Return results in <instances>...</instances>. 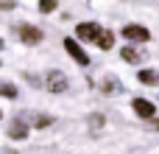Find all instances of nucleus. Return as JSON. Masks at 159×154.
Masks as SVG:
<instances>
[{
    "label": "nucleus",
    "instance_id": "obj_6",
    "mask_svg": "<svg viewBox=\"0 0 159 154\" xmlns=\"http://www.w3.org/2000/svg\"><path fill=\"white\" fill-rule=\"evenodd\" d=\"M134 112L140 115V118H154V112H157V107L148 101V98H134Z\"/></svg>",
    "mask_w": 159,
    "mask_h": 154
},
{
    "label": "nucleus",
    "instance_id": "obj_5",
    "mask_svg": "<svg viewBox=\"0 0 159 154\" xmlns=\"http://www.w3.org/2000/svg\"><path fill=\"white\" fill-rule=\"evenodd\" d=\"M123 36L131 39V42H148V39H151V31H148L145 25H126V28H123Z\"/></svg>",
    "mask_w": 159,
    "mask_h": 154
},
{
    "label": "nucleus",
    "instance_id": "obj_11",
    "mask_svg": "<svg viewBox=\"0 0 159 154\" xmlns=\"http://www.w3.org/2000/svg\"><path fill=\"white\" fill-rule=\"evenodd\" d=\"M120 56H123V59H126V62H129V65H137V62H140V59H143V56H140V51H137V48H123V51H120Z\"/></svg>",
    "mask_w": 159,
    "mask_h": 154
},
{
    "label": "nucleus",
    "instance_id": "obj_19",
    "mask_svg": "<svg viewBox=\"0 0 159 154\" xmlns=\"http://www.w3.org/2000/svg\"><path fill=\"white\" fill-rule=\"evenodd\" d=\"M0 118H3V112H0Z\"/></svg>",
    "mask_w": 159,
    "mask_h": 154
},
{
    "label": "nucleus",
    "instance_id": "obj_10",
    "mask_svg": "<svg viewBox=\"0 0 159 154\" xmlns=\"http://www.w3.org/2000/svg\"><path fill=\"white\" fill-rule=\"evenodd\" d=\"M20 121H28V123H34V126H39V129L50 126V118H48V115H22Z\"/></svg>",
    "mask_w": 159,
    "mask_h": 154
},
{
    "label": "nucleus",
    "instance_id": "obj_18",
    "mask_svg": "<svg viewBox=\"0 0 159 154\" xmlns=\"http://www.w3.org/2000/svg\"><path fill=\"white\" fill-rule=\"evenodd\" d=\"M0 48H3V39H0Z\"/></svg>",
    "mask_w": 159,
    "mask_h": 154
},
{
    "label": "nucleus",
    "instance_id": "obj_1",
    "mask_svg": "<svg viewBox=\"0 0 159 154\" xmlns=\"http://www.w3.org/2000/svg\"><path fill=\"white\" fill-rule=\"evenodd\" d=\"M101 31H103V28H101L98 22H78V25H75V36L84 39V42H98Z\"/></svg>",
    "mask_w": 159,
    "mask_h": 154
},
{
    "label": "nucleus",
    "instance_id": "obj_15",
    "mask_svg": "<svg viewBox=\"0 0 159 154\" xmlns=\"http://www.w3.org/2000/svg\"><path fill=\"white\" fill-rule=\"evenodd\" d=\"M89 123H92V126H101V123H103V115H92Z\"/></svg>",
    "mask_w": 159,
    "mask_h": 154
},
{
    "label": "nucleus",
    "instance_id": "obj_12",
    "mask_svg": "<svg viewBox=\"0 0 159 154\" xmlns=\"http://www.w3.org/2000/svg\"><path fill=\"white\" fill-rule=\"evenodd\" d=\"M0 95L14 98V95H17V87H14V84H8V81H0Z\"/></svg>",
    "mask_w": 159,
    "mask_h": 154
},
{
    "label": "nucleus",
    "instance_id": "obj_13",
    "mask_svg": "<svg viewBox=\"0 0 159 154\" xmlns=\"http://www.w3.org/2000/svg\"><path fill=\"white\" fill-rule=\"evenodd\" d=\"M101 87H103L106 93H115V90L120 93V84H115V79H103V84H101Z\"/></svg>",
    "mask_w": 159,
    "mask_h": 154
},
{
    "label": "nucleus",
    "instance_id": "obj_7",
    "mask_svg": "<svg viewBox=\"0 0 159 154\" xmlns=\"http://www.w3.org/2000/svg\"><path fill=\"white\" fill-rule=\"evenodd\" d=\"M8 137H14V140H25V137H28V126H25L22 121L11 123V126H8Z\"/></svg>",
    "mask_w": 159,
    "mask_h": 154
},
{
    "label": "nucleus",
    "instance_id": "obj_14",
    "mask_svg": "<svg viewBox=\"0 0 159 154\" xmlns=\"http://www.w3.org/2000/svg\"><path fill=\"white\" fill-rule=\"evenodd\" d=\"M53 8H56V0H39V11L48 14V11H53Z\"/></svg>",
    "mask_w": 159,
    "mask_h": 154
},
{
    "label": "nucleus",
    "instance_id": "obj_8",
    "mask_svg": "<svg viewBox=\"0 0 159 154\" xmlns=\"http://www.w3.org/2000/svg\"><path fill=\"white\" fill-rule=\"evenodd\" d=\"M137 81H143V84H159V70H140L137 73Z\"/></svg>",
    "mask_w": 159,
    "mask_h": 154
},
{
    "label": "nucleus",
    "instance_id": "obj_17",
    "mask_svg": "<svg viewBox=\"0 0 159 154\" xmlns=\"http://www.w3.org/2000/svg\"><path fill=\"white\" fill-rule=\"evenodd\" d=\"M6 154H17V152H6Z\"/></svg>",
    "mask_w": 159,
    "mask_h": 154
},
{
    "label": "nucleus",
    "instance_id": "obj_2",
    "mask_svg": "<svg viewBox=\"0 0 159 154\" xmlns=\"http://www.w3.org/2000/svg\"><path fill=\"white\" fill-rule=\"evenodd\" d=\"M17 34H20V39L25 42V45H39L42 42V28H36V25H28V22H22V25H17Z\"/></svg>",
    "mask_w": 159,
    "mask_h": 154
},
{
    "label": "nucleus",
    "instance_id": "obj_3",
    "mask_svg": "<svg viewBox=\"0 0 159 154\" xmlns=\"http://www.w3.org/2000/svg\"><path fill=\"white\" fill-rule=\"evenodd\" d=\"M64 51H67V53H70V56H73V59H75L78 65H84V67L89 65V56H87V51H84V48L78 45V39L67 36V39H64Z\"/></svg>",
    "mask_w": 159,
    "mask_h": 154
},
{
    "label": "nucleus",
    "instance_id": "obj_16",
    "mask_svg": "<svg viewBox=\"0 0 159 154\" xmlns=\"http://www.w3.org/2000/svg\"><path fill=\"white\" fill-rule=\"evenodd\" d=\"M8 8H14V3L8 0V3H0V11H8Z\"/></svg>",
    "mask_w": 159,
    "mask_h": 154
},
{
    "label": "nucleus",
    "instance_id": "obj_4",
    "mask_svg": "<svg viewBox=\"0 0 159 154\" xmlns=\"http://www.w3.org/2000/svg\"><path fill=\"white\" fill-rule=\"evenodd\" d=\"M67 87H70V81H67V76L61 70H50L48 73V90L50 93H67Z\"/></svg>",
    "mask_w": 159,
    "mask_h": 154
},
{
    "label": "nucleus",
    "instance_id": "obj_9",
    "mask_svg": "<svg viewBox=\"0 0 159 154\" xmlns=\"http://www.w3.org/2000/svg\"><path fill=\"white\" fill-rule=\"evenodd\" d=\"M95 45H98V48H103V51H109V48H112V45H115V34H112V31H106V28H103V31H101V36H98V42H95Z\"/></svg>",
    "mask_w": 159,
    "mask_h": 154
}]
</instances>
